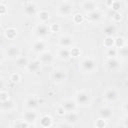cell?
Segmentation results:
<instances>
[{"label": "cell", "instance_id": "cell-29", "mask_svg": "<svg viewBox=\"0 0 128 128\" xmlns=\"http://www.w3.org/2000/svg\"><path fill=\"white\" fill-rule=\"evenodd\" d=\"M103 45L107 49L111 47H115V38H113L112 36H106L105 39L103 40Z\"/></svg>", "mask_w": 128, "mask_h": 128}, {"label": "cell", "instance_id": "cell-19", "mask_svg": "<svg viewBox=\"0 0 128 128\" xmlns=\"http://www.w3.org/2000/svg\"><path fill=\"white\" fill-rule=\"evenodd\" d=\"M63 118L65 121H67L68 123H70L71 125L74 126L79 120V115L76 111H70V112H66L65 115L63 116Z\"/></svg>", "mask_w": 128, "mask_h": 128}, {"label": "cell", "instance_id": "cell-34", "mask_svg": "<svg viewBox=\"0 0 128 128\" xmlns=\"http://www.w3.org/2000/svg\"><path fill=\"white\" fill-rule=\"evenodd\" d=\"M9 80L13 83V84H18L19 82H20V80H21V76H20V74H18V73H12L11 75H10V77H9Z\"/></svg>", "mask_w": 128, "mask_h": 128}, {"label": "cell", "instance_id": "cell-23", "mask_svg": "<svg viewBox=\"0 0 128 128\" xmlns=\"http://www.w3.org/2000/svg\"><path fill=\"white\" fill-rule=\"evenodd\" d=\"M40 125L44 128H49L53 126V118L50 115H43L39 118Z\"/></svg>", "mask_w": 128, "mask_h": 128}, {"label": "cell", "instance_id": "cell-3", "mask_svg": "<svg viewBox=\"0 0 128 128\" xmlns=\"http://www.w3.org/2000/svg\"><path fill=\"white\" fill-rule=\"evenodd\" d=\"M68 74L65 69L63 68H56L51 73V80L55 84H61L67 80Z\"/></svg>", "mask_w": 128, "mask_h": 128}, {"label": "cell", "instance_id": "cell-32", "mask_svg": "<svg viewBox=\"0 0 128 128\" xmlns=\"http://www.w3.org/2000/svg\"><path fill=\"white\" fill-rule=\"evenodd\" d=\"M106 55L108 58H111V57H117L118 56V50L116 47H111V48H108L107 51H106Z\"/></svg>", "mask_w": 128, "mask_h": 128}, {"label": "cell", "instance_id": "cell-6", "mask_svg": "<svg viewBox=\"0 0 128 128\" xmlns=\"http://www.w3.org/2000/svg\"><path fill=\"white\" fill-rule=\"evenodd\" d=\"M103 98L105 101L107 102H115L118 100L119 98V92L116 88L114 87H111V88H108L107 90H105V92L103 93Z\"/></svg>", "mask_w": 128, "mask_h": 128}, {"label": "cell", "instance_id": "cell-38", "mask_svg": "<svg viewBox=\"0 0 128 128\" xmlns=\"http://www.w3.org/2000/svg\"><path fill=\"white\" fill-rule=\"evenodd\" d=\"M50 29H51V33H57L61 30V26L59 23H53L50 25Z\"/></svg>", "mask_w": 128, "mask_h": 128}, {"label": "cell", "instance_id": "cell-17", "mask_svg": "<svg viewBox=\"0 0 128 128\" xmlns=\"http://www.w3.org/2000/svg\"><path fill=\"white\" fill-rule=\"evenodd\" d=\"M23 119L26 120L27 122H29L30 124L34 125V122L38 119V114L34 111V110H31V109H28L27 111H25L22 115Z\"/></svg>", "mask_w": 128, "mask_h": 128}, {"label": "cell", "instance_id": "cell-46", "mask_svg": "<svg viewBox=\"0 0 128 128\" xmlns=\"http://www.w3.org/2000/svg\"><path fill=\"white\" fill-rule=\"evenodd\" d=\"M63 1H68V0H63Z\"/></svg>", "mask_w": 128, "mask_h": 128}, {"label": "cell", "instance_id": "cell-43", "mask_svg": "<svg viewBox=\"0 0 128 128\" xmlns=\"http://www.w3.org/2000/svg\"><path fill=\"white\" fill-rule=\"evenodd\" d=\"M121 120H122V126H124V127H128V114L125 115Z\"/></svg>", "mask_w": 128, "mask_h": 128}, {"label": "cell", "instance_id": "cell-8", "mask_svg": "<svg viewBox=\"0 0 128 128\" xmlns=\"http://www.w3.org/2000/svg\"><path fill=\"white\" fill-rule=\"evenodd\" d=\"M23 13H24V15H26L28 17H33V16L37 15L38 10H37L36 4L33 2H26L23 5Z\"/></svg>", "mask_w": 128, "mask_h": 128}, {"label": "cell", "instance_id": "cell-31", "mask_svg": "<svg viewBox=\"0 0 128 128\" xmlns=\"http://www.w3.org/2000/svg\"><path fill=\"white\" fill-rule=\"evenodd\" d=\"M109 7H110L114 12H119V10H120V8H121V3H120V1H118V0H112V2H111V4L109 5Z\"/></svg>", "mask_w": 128, "mask_h": 128}, {"label": "cell", "instance_id": "cell-33", "mask_svg": "<svg viewBox=\"0 0 128 128\" xmlns=\"http://www.w3.org/2000/svg\"><path fill=\"white\" fill-rule=\"evenodd\" d=\"M84 20H85V17L80 13H76L73 15V22L75 24H81L84 22Z\"/></svg>", "mask_w": 128, "mask_h": 128}, {"label": "cell", "instance_id": "cell-37", "mask_svg": "<svg viewBox=\"0 0 128 128\" xmlns=\"http://www.w3.org/2000/svg\"><path fill=\"white\" fill-rule=\"evenodd\" d=\"M70 53H71V57L73 58H76V57H79L80 54H81V50L77 47H72L70 49Z\"/></svg>", "mask_w": 128, "mask_h": 128}, {"label": "cell", "instance_id": "cell-30", "mask_svg": "<svg viewBox=\"0 0 128 128\" xmlns=\"http://www.w3.org/2000/svg\"><path fill=\"white\" fill-rule=\"evenodd\" d=\"M12 126H13V127H24V128H26V127L32 126V124H30L29 122H27L26 120H24V119L22 118V119H17V120H15V121L13 122Z\"/></svg>", "mask_w": 128, "mask_h": 128}, {"label": "cell", "instance_id": "cell-41", "mask_svg": "<svg viewBox=\"0 0 128 128\" xmlns=\"http://www.w3.org/2000/svg\"><path fill=\"white\" fill-rule=\"evenodd\" d=\"M112 19H113L114 22H120L121 19H122V15L119 12H114V14L112 16Z\"/></svg>", "mask_w": 128, "mask_h": 128}, {"label": "cell", "instance_id": "cell-11", "mask_svg": "<svg viewBox=\"0 0 128 128\" xmlns=\"http://www.w3.org/2000/svg\"><path fill=\"white\" fill-rule=\"evenodd\" d=\"M39 104H40V99L36 95H30V96H28L25 99V102H24V106L27 109H31V110L36 109L39 106Z\"/></svg>", "mask_w": 128, "mask_h": 128}, {"label": "cell", "instance_id": "cell-25", "mask_svg": "<svg viewBox=\"0 0 128 128\" xmlns=\"http://www.w3.org/2000/svg\"><path fill=\"white\" fill-rule=\"evenodd\" d=\"M15 61H16V66L20 69H26L29 64V59L26 56H22V55L18 57Z\"/></svg>", "mask_w": 128, "mask_h": 128}, {"label": "cell", "instance_id": "cell-9", "mask_svg": "<svg viewBox=\"0 0 128 128\" xmlns=\"http://www.w3.org/2000/svg\"><path fill=\"white\" fill-rule=\"evenodd\" d=\"M47 49V43L43 39H38L33 42L31 46V50L36 54H41Z\"/></svg>", "mask_w": 128, "mask_h": 128}, {"label": "cell", "instance_id": "cell-20", "mask_svg": "<svg viewBox=\"0 0 128 128\" xmlns=\"http://www.w3.org/2000/svg\"><path fill=\"white\" fill-rule=\"evenodd\" d=\"M56 56L58 59L62 60V61H67L71 58V53H70V49L69 48H59L56 52Z\"/></svg>", "mask_w": 128, "mask_h": 128}, {"label": "cell", "instance_id": "cell-18", "mask_svg": "<svg viewBox=\"0 0 128 128\" xmlns=\"http://www.w3.org/2000/svg\"><path fill=\"white\" fill-rule=\"evenodd\" d=\"M41 65H42V63L40 62L39 59L31 60V61H29V64H28L26 70H27L29 73H37V72L40 71Z\"/></svg>", "mask_w": 128, "mask_h": 128}, {"label": "cell", "instance_id": "cell-45", "mask_svg": "<svg viewBox=\"0 0 128 128\" xmlns=\"http://www.w3.org/2000/svg\"><path fill=\"white\" fill-rule=\"evenodd\" d=\"M123 110L128 114V101H126V102L124 103V105H123Z\"/></svg>", "mask_w": 128, "mask_h": 128}, {"label": "cell", "instance_id": "cell-35", "mask_svg": "<svg viewBox=\"0 0 128 128\" xmlns=\"http://www.w3.org/2000/svg\"><path fill=\"white\" fill-rule=\"evenodd\" d=\"M95 126L98 127V128H104V127L107 126V120H105V119L99 117V118L96 120V122H95Z\"/></svg>", "mask_w": 128, "mask_h": 128}, {"label": "cell", "instance_id": "cell-10", "mask_svg": "<svg viewBox=\"0 0 128 128\" xmlns=\"http://www.w3.org/2000/svg\"><path fill=\"white\" fill-rule=\"evenodd\" d=\"M106 67L109 71L117 72L121 68V62L117 57H111L106 60Z\"/></svg>", "mask_w": 128, "mask_h": 128}, {"label": "cell", "instance_id": "cell-2", "mask_svg": "<svg viewBox=\"0 0 128 128\" xmlns=\"http://www.w3.org/2000/svg\"><path fill=\"white\" fill-rule=\"evenodd\" d=\"M96 61L92 57H85L81 60L79 68L84 73H93L97 69Z\"/></svg>", "mask_w": 128, "mask_h": 128}, {"label": "cell", "instance_id": "cell-42", "mask_svg": "<svg viewBox=\"0 0 128 128\" xmlns=\"http://www.w3.org/2000/svg\"><path fill=\"white\" fill-rule=\"evenodd\" d=\"M0 13H1V15H2V16L6 15V14L8 13L7 6H6L4 3H1V5H0Z\"/></svg>", "mask_w": 128, "mask_h": 128}, {"label": "cell", "instance_id": "cell-16", "mask_svg": "<svg viewBox=\"0 0 128 128\" xmlns=\"http://www.w3.org/2000/svg\"><path fill=\"white\" fill-rule=\"evenodd\" d=\"M38 59L40 60L42 65H51L54 61V55L49 51H44L43 53L39 54Z\"/></svg>", "mask_w": 128, "mask_h": 128}, {"label": "cell", "instance_id": "cell-5", "mask_svg": "<svg viewBox=\"0 0 128 128\" xmlns=\"http://www.w3.org/2000/svg\"><path fill=\"white\" fill-rule=\"evenodd\" d=\"M6 57L10 60H16L18 57L21 56V49L17 45H8L4 48Z\"/></svg>", "mask_w": 128, "mask_h": 128}, {"label": "cell", "instance_id": "cell-15", "mask_svg": "<svg viewBox=\"0 0 128 128\" xmlns=\"http://www.w3.org/2000/svg\"><path fill=\"white\" fill-rule=\"evenodd\" d=\"M102 17H103V13H102L100 10L96 9V10L90 12V13H87L86 19H87V21H89L90 23H98V22L101 21Z\"/></svg>", "mask_w": 128, "mask_h": 128}, {"label": "cell", "instance_id": "cell-22", "mask_svg": "<svg viewBox=\"0 0 128 128\" xmlns=\"http://www.w3.org/2000/svg\"><path fill=\"white\" fill-rule=\"evenodd\" d=\"M61 105L64 107V109L66 110V112H70V111H76L77 109V103L75 102V100L72 99H65L64 101H62Z\"/></svg>", "mask_w": 128, "mask_h": 128}, {"label": "cell", "instance_id": "cell-44", "mask_svg": "<svg viewBox=\"0 0 128 128\" xmlns=\"http://www.w3.org/2000/svg\"><path fill=\"white\" fill-rule=\"evenodd\" d=\"M72 126H73V125H71L70 123H68V122L65 121V120H64V122L58 124V127H72Z\"/></svg>", "mask_w": 128, "mask_h": 128}, {"label": "cell", "instance_id": "cell-12", "mask_svg": "<svg viewBox=\"0 0 128 128\" xmlns=\"http://www.w3.org/2000/svg\"><path fill=\"white\" fill-rule=\"evenodd\" d=\"M0 109L2 113H10L16 109V104L12 99H8L5 101H1Z\"/></svg>", "mask_w": 128, "mask_h": 128}, {"label": "cell", "instance_id": "cell-14", "mask_svg": "<svg viewBox=\"0 0 128 128\" xmlns=\"http://www.w3.org/2000/svg\"><path fill=\"white\" fill-rule=\"evenodd\" d=\"M81 9L87 14V13H90V12L98 9V5H97L96 1H94V0H85L81 4Z\"/></svg>", "mask_w": 128, "mask_h": 128}, {"label": "cell", "instance_id": "cell-26", "mask_svg": "<svg viewBox=\"0 0 128 128\" xmlns=\"http://www.w3.org/2000/svg\"><path fill=\"white\" fill-rule=\"evenodd\" d=\"M4 35H5V37H6L7 39H9V40H14V39L17 37L18 32H17V29H16V28H14V27H9V28H7V29L5 30Z\"/></svg>", "mask_w": 128, "mask_h": 128}, {"label": "cell", "instance_id": "cell-24", "mask_svg": "<svg viewBox=\"0 0 128 128\" xmlns=\"http://www.w3.org/2000/svg\"><path fill=\"white\" fill-rule=\"evenodd\" d=\"M117 32V28L114 24H107L106 26H104L103 28V34L105 36H114Z\"/></svg>", "mask_w": 128, "mask_h": 128}, {"label": "cell", "instance_id": "cell-13", "mask_svg": "<svg viewBox=\"0 0 128 128\" xmlns=\"http://www.w3.org/2000/svg\"><path fill=\"white\" fill-rule=\"evenodd\" d=\"M74 44V39L72 36L70 35H62L59 37L58 39V45L60 47H63V48H70L72 47V45Z\"/></svg>", "mask_w": 128, "mask_h": 128}, {"label": "cell", "instance_id": "cell-1", "mask_svg": "<svg viewBox=\"0 0 128 128\" xmlns=\"http://www.w3.org/2000/svg\"><path fill=\"white\" fill-rule=\"evenodd\" d=\"M74 100H75V102L77 103L78 106L87 107V106H89L91 104L92 98H91V95H90L89 92H87L85 90H81V91H78L75 94Z\"/></svg>", "mask_w": 128, "mask_h": 128}, {"label": "cell", "instance_id": "cell-40", "mask_svg": "<svg viewBox=\"0 0 128 128\" xmlns=\"http://www.w3.org/2000/svg\"><path fill=\"white\" fill-rule=\"evenodd\" d=\"M8 99H10L9 93L5 90H1V92H0V101H5V100H8Z\"/></svg>", "mask_w": 128, "mask_h": 128}, {"label": "cell", "instance_id": "cell-27", "mask_svg": "<svg viewBox=\"0 0 128 128\" xmlns=\"http://www.w3.org/2000/svg\"><path fill=\"white\" fill-rule=\"evenodd\" d=\"M38 19L40 20V22L42 23H46L49 19H50V13L47 10H40L37 14Z\"/></svg>", "mask_w": 128, "mask_h": 128}, {"label": "cell", "instance_id": "cell-21", "mask_svg": "<svg viewBox=\"0 0 128 128\" xmlns=\"http://www.w3.org/2000/svg\"><path fill=\"white\" fill-rule=\"evenodd\" d=\"M98 116L100 118H103V119L108 121L113 116V109L110 108V107H107V106L106 107H102L98 111Z\"/></svg>", "mask_w": 128, "mask_h": 128}, {"label": "cell", "instance_id": "cell-39", "mask_svg": "<svg viewBox=\"0 0 128 128\" xmlns=\"http://www.w3.org/2000/svg\"><path fill=\"white\" fill-rule=\"evenodd\" d=\"M56 113H57V115H59L60 117H63V116L65 115V113H66V110H65L64 107L60 104V105L57 106V108H56Z\"/></svg>", "mask_w": 128, "mask_h": 128}, {"label": "cell", "instance_id": "cell-7", "mask_svg": "<svg viewBox=\"0 0 128 128\" xmlns=\"http://www.w3.org/2000/svg\"><path fill=\"white\" fill-rule=\"evenodd\" d=\"M73 13V6L69 3H62L57 7V14L60 17H67Z\"/></svg>", "mask_w": 128, "mask_h": 128}, {"label": "cell", "instance_id": "cell-28", "mask_svg": "<svg viewBox=\"0 0 128 128\" xmlns=\"http://www.w3.org/2000/svg\"><path fill=\"white\" fill-rule=\"evenodd\" d=\"M118 50V57L123 59V60H126L128 59V45H124L120 48H117Z\"/></svg>", "mask_w": 128, "mask_h": 128}, {"label": "cell", "instance_id": "cell-36", "mask_svg": "<svg viewBox=\"0 0 128 128\" xmlns=\"http://www.w3.org/2000/svg\"><path fill=\"white\" fill-rule=\"evenodd\" d=\"M124 45H125V39L123 37L118 36V37L115 38V47L116 48H120V47H122Z\"/></svg>", "mask_w": 128, "mask_h": 128}, {"label": "cell", "instance_id": "cell-4", "mask_svg": "<svg viewBox=\"0 0 128 128\" xmlns=\"http://www.w3.org/2000/svg\"><path fill=\"white\" fill-rule=\"evenodd\" d=\"M51 33V29H50V25L46 24V23H42L40 22L39 24H37L34 28V35L37 36L39 39H44L46 38L49 34Z\"/></svg>", "mask_w": 128, "mask_h": 128}]
</instances>
